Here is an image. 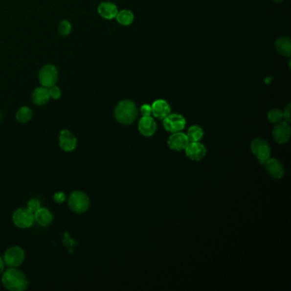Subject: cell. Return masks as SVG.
Returning <instances> with one entry per match:
<instances>
[{"label":"cell","mask_w":291,"mask_h":291,"mask_svg":"<svg viewBox=\"0 0 291 291\" xmlns=\"http://www.w3.org/2000/svg\"><path fill=\"white\" fill-rule=\"evenodd\" d=\"M1 282L7 291H24L28 286V280L22 271L16 268H9L2 273Z\"/></svg>","instance_id":"cell-1"},{"label":"cell","mask_w":291,"mask_h":291,"mask_svg":"<svg viewBox=\"0 0 291 291\" xmlns=\"http://www.w3.org/2000/svg\"><path fill=\"white\" fill-rule=\"evenodd\" d=\"M114 113L115 120L119 123L128 126L133 124L137 119L138 111L134 101L126 99L118 103L114 108Z\"/></svg>","instance_id":"cell-2"},{"label":"cell","mask_w":291,"mask_h":291,"mask_svg":"<svg viewBox=\"0 0 291 291\" xmlns=\"http://www.w3.org/2000/svg\"><path fill=\"white\" fill-rule=\"evenodd\" d=\"M67 204L74 213L84 214L90 208V198L83 191H74L67 198Z\"/></svg>","instance_id":"cell-3"},{"label":"cell","mask_w":291,"mask_h":291,"mask_svg":"<svg viewBox=\"0 0 291 291\" xmlns=\"http://www.w3.org/2000/svg\"><path fill=\"white\" fill-rule=\"evenodd\" d=\"M250 150L251 152L257 158L261 164H265V162L271 157V147L268 141L265 140L264 138H254V140L251 142Z\"/></svg>","instance_id":"cell-4"},{"label":"cell","mask_w":291,"mask_h":291,"mask_svg":"<svg viewBox=\"0 0 291 291\" xmlns=\"http://www.w3.org/2000/svg\"><path fill=\"white\" fill-rule=\"evenodd\" d=\"M3 259L7 267L19 268L25 260V252L19 246H12L5 250Z\"/></svg>","instance_id":"cell-5"},{"label":"cell","mask_w":291,"mask_h":291,"mask_svg":"<svg viewBox=\"0 0 291 291\" xmlns=\"http://www.w3.org/2000/svg\"><path fill=\"white\" fill-rule=\"evenodd\" d=\"M12 221L17 227L27 229L34 224V214L27 208H18L14 212Z\"/></svg>","instance_id":"cell-6"},{"label":"cell","mask_w":291,"mask_h":291,"mask_svg":"<svg viewBox=\"0 0 291 291\" xmlns=\"http://www.w3.org/2000/svg\"><path fill=\"white\" fill-rule=\"evenodd\" d=\"M58 79V72L57 67L51 64H47L42 67L39 73V81L41 86L50 88L55 86Z\"/></svg>","instance_id":"cell-7"},{"label":"cell","mask_w":291,"mask_h":291,"mask_svg":"<svg viewBox=\"0 0 291 291\" xmlns=\"http://www.w3.org/2000/svg\"><path fill=\"white\" fill-rule=\"evenodd\" d=\"M186 126V121L183 115L179 114H169L163 119L165 130L171 134L184 130Z\"/></svg>","instance_id":"cell-8"},{"label":"cell","mask_w":291,"mask_h":291,"mask_svg":"<svg viewBox=\"0 0 291 291\" xmlns=\"http://www.w3.org/2000/svg\"><path fill=\"white\" fill-rule=\"evenodd\" d=\"M272 137L278 144H286L291 137V128L287 121H280L272 129Z\"/></svg>","instance_id":"cell-9"},{"label":"cell","mask_w":291,"mask_h":291,"mask_svg":"<svg viewBox=\"0 0 291 291\" xmlns=\"http://www.w3.org/2000/svg\"><path fill=\"white\" fill-rule=\"evenodd\" d=\"M58 141L61 149L66 152L74 151L77 147V137L74 136L71 131L67 129L61 131L58 136Z\"/></svg>","instance_id":"cell-10"},{"label":"cell","mask_w":291,"mask_h":291,"mask_svg":"<svg viewBox=\"0 0 291 291\" xmlns=\"http://www.w3.org/2000/svg\"><path fill=\"white\" fill-rule=\"evenodd\" d=\"M184 151L186 157L191 161H201L207 154V150L204 144L200 142H189Z\"/></svg>","instance_id":"cell-11"},{"label":"cell","mask_w":291,"mask_h":291,"mask_svg":"<svg viewBox=\"0 0 291 291\" xmlns=\"http://www.w3.org/2000/svg\"><path fill=\"white\" fill-rule=\"evenodd\" d=\"M189 142L190 141L188 139L186 134H183L181 132H177L171 134L170 137L167 139V145L173 151H184Z\"/></svg>","instance_id":"cell-12"},{"label":"cell","mask_w":291,"mask_h":291,"mask_svg":"<svg viewBox=\"0 0 291 291\" xmlns=\"http://www.w3.org/2000/svg\"><path fill=\"white\" fill-rule=\"evenodd\" d=\"M137 128L141 135L144 137H151L156 134L157 125L155 121L154 118L151 116H143L140 121H138Z\"/></svg>","instance_id":"cell-13"},{"label":"cell","mask_w":291,"mask_h":291,"mask_svg":"<svg viewBox=\"0 0 291 291\" xmlns=\"http://www.w3.org/2000/svg\"><path fill=\"white\" fill-rule=\"evenodd\" d=\"M152 115L158 120H163L171 113L169 104L164 99H157L151 105Z\"/></svg>","instance_id":"cell-14"},{"label":"cell","mask_w":291,"mask_h":291,"mask_svg":"<svg viewBox=\"0 0 291 291\" xmlns=\"http://www.w3.org/2000/svg\"><path fill=\"white\" fill-rule=\"evenodd\" d=\"M265 167L268 174L276 179H281L285 174V169L281 162L276 158H269L265 162Z\"/></svg>","instance_id":"cell-15"},{"label":"cell","mask_w":291,"mask_h":291,"mask_svg":"<svg viewBox=\"0 0 291 291\" xmlns=\"http://www.w3.org/2000/svg\"><path fill=\"white\" fill-rule=\"evenodd\" d=\"M118 8L116 4L111 2H102L98 5L97 8V12L100 15L101 17H103L106 20H112L116 17L118 13Z\"/></svg>","instance_id":"cell-16"},{"label":"cell","mask_w":291,"mask_h":291,"mask_svg":"<svg viewBox=\"0 0 291 291\" xmlns=\"http://www.w3.org/2000/svg\"><path fill=\"white\" fill-rule=\"evenodd\" d=\"M34 221L41 226H48L53 222V214L48 208H39L34 213Z\"/></svg>","instance_id":"cell-17"},{"label":"cell","mask_w":291,"mask_h":291,"mask_svg":"<svg viewBox=\"0 0 291 291\" xmlns=\"http://www.w3.org/2000/svg\"><path fill=\"white\" fill-rule=\"evenodd\" d=\"M50 98L49 90L46 87H38L32 94V100L34 102V104L40 106L46 104L50 100Z\"/></svg>","instance_id":"cell-18"},{"label":"cell","mask_w":291,"mask_h":291,"mask_svg":"<svg viewBox=\"0 0 291 291\" xmlns=\"http://www.w3.org/2000/svg\"><path fill=\"white\" fill-rule=\"evenodd\" d=\"M275 48L278 53L285 56L291 57V41L289 37H281L278 39L275 42Z\"/></svg>","instance_id":"cell-19"},{"label":"cell","mask_w":291,"mask_h":291,"mask_svg":"<svg viewBox=\"0 0 291 291\" xmlns=\"http://www.w3.org/2000/svg\"><path fill=\"white\" fill-rule=\"evenodd\" d=\"M115 19L122 26H129L134 22V14L129 10H121L118 11Z\"/></svg>","instance_id":"cell-20"},{"label":"cell","mask_w":291,"mask_h":291,"mask_svg":"<svg viewBox=\"0 0 291 291\" xmlns=\"http://www.w3.org/2000/svg\"><path fill=\"white\" fill-rule=\"evenodd\" d=\"M204 133L203 130L201 127H199L198 125H194V126H191L187 131V136L188 139L190 142H200L201 140V138L203 137Z\"/></svg>","instance_id":"cell-21"},{"label":"cell","mask_w":291,"mask_h":291,"mask_svg":"<svg viewBox=\"0 0 291 291\" xmlns=\"http://www.w3.org/2000/svg\"><path fill=\"white\" fill-rule=\"evenodd\" d=\"M33 117V111L27 106L21 107L16 114V119L20 123H27Z\"/></svg>","instance_id":"cell-22"},{"label":"cell","mask_w":291,"mask_h":291,"mask_svg":"<svg viewBox=\"0 0 291 291\" xmlns=\"http://www.w3.org/2000/svg\"><path fill=\"white\" fill-rule=\"evenodd\" d=\"M268 119L271 123L277 124L283 121V112L279 109H272L268 112Z\"/></svg>","instance_id":"cell-23"},{"label":"cell","mask_w":291,"mask_h":291,"mask_svg":"<svg viewBox=\"0 0 291 291\" xmlns=\"http://www.w3.org/2000/svg\"><path fill=\"white\" fill-rule=\"evenodd\" d=\"M72 26L68 21L64 20L61 22L58 26V33L62 36H67L70 34Z\"/></svg>","instance_id":"cell-24"},{"label":"cell","mask_w":291,"mask_h":291,"mask_svg":"<svg viewBox=\"0 0 291 291\" xmlns=\"http://www.w3.org/2000/svg\"><path fill=\"white\" fill-rule=\"evenodd\" d=\"M41 201H39L38 199H31L29 201H27V208L31 211V212H33V213H35L36 211L39 209V208H41Z\"/></svg>","instance_id":"cell-25"},{"label":"cell","mask_w":291,"mask_h":291,"mask_svg":"<svg viewBox=\"0 0 291 291\" xmlns=\"http://www.w3.org/2000/svg\"><path fill=\"white\" fill-rule=\"evenodd\" d=\"M48 90H49V94H50V97L51 98H53V99L60 98L61 95H62V91H61L60 88L57 87L56 85L50 87Z\"/></svg>","instance_id":"cell-26"},{"label":"cell","mask_w":291,"mask_h":291,"mask_svg":"<svg viewBox=\"0 0 291 291\" xmlns=\"http://www.w3.org/2000/svg\"><path fill=\"white\" fill-rule=\"evenodd\" d=\"M54 201H56L58 204L63 203L64 201L67 200V197L64 192L62 191H58L57 193H55L53 196Z\"/></svg>","instance_id":"cell-27"},{"label":"cell","mask_w":291,"mask_h":291,"mask_svg":"<svg viewBox=\"0 0 291 291\" xmlns=\"http://www.w3.org/2000/svg\"><path fill=\"white\" fill-rule=\"evenodd\" d=\"M140 113L142 116H151L152 114L151 105L147 104H143L140 108Z\"/></svg>","instance_id":"cell-28"},{"label":"cell","mask_w":291,"mask_h":291,"mask_svg":"<svg viewBox=\"0 0 291 291\" xmlns=\"http://www.w3.org/2000/svg\"><path fill=\"white\" fill-rule=\"evenodd\" d=\"M291 104H288L285 106V110L283 112V119L285 120V121L287 122H291Z\"/></svg>","instance_id":"cell-29"},{"label":"cell","mask_w":291,"mask_h":291,"mask_svg":"<svg viewBox=\"0 0 291 291\" xmlns=\"http://www.w3.org/2000/svg\"><path fill=\"white\" fill-rule=\"evenodd\" d=\"M4 268H5V263L3 261V257L0 256V275L3 273L4 271Z\"/></svg>","instance_id":"cell-30"},{"label":"cell","mask_w":291,"mask_h":291,"mask_svg":"<svg viewBox=\"0 0 291 291\" xmlns=\"http://www.w3.org/2000/svg\"><path fill=\"white\" fill-rule=\"evenodd\" d=\"M272 1H274L276 3H281V2L285 1V0H272Z\"/></svg>","instance_id":"cell-31"},{"label":"cell","mask_w":291,"mask_h":291,"mask_svg":"<svg viewBox=\"0 0 291 291\" xmlns=\"http://www.w3.org/2000/svg\"><path fill=\"white\" fill-rule=\"evenodd\" d=\"M2 120V114H1V112H0V121Z\"/></svg>","instance_id":"cell-32"}]
</instances>
